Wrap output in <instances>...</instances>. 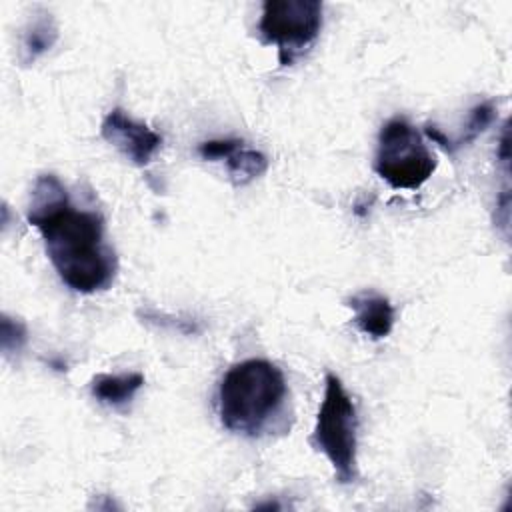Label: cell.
Listing matches in <instances>:
<instances>
[{"instance_id": "1", "label": "cell", "mask_w": 512, "mask_h": 512, "mask_svg": "<svg viewBox=\"0 0 512 512\" xmlns=\"http://www.w3.org/2000/svg\"><path fill=\"white\" fill-rule=\"evenodd\" d=\"M28 222L42 234L46 254L70 290L94 294L114 282L118 262L104 240V218L76 208L54 174L36 180Z\"/></svg>"}, {"instance_id": "2", "label": "cell", "mask_w": 512, "mask_h": 512, "mask_svg": "<svg viewBox=\"0 0 512 512\" xmlns=\"http://www.w3.org/2000/svg\"><path fill=\"white\" fill-rule=\"evenodd\" d=\"M286 392V378L276 364L264 358L242 360L220 382V420L232 432L254 436L282 406Z\"/></svg>"}, {"instance_id": "3", "label": "cell", "mask_w": 512, "mask_h": 512, "mask_svg": "<svg viewBox=\"0 0 512 512\" xmlns=\"http://www.w3.org/2000/svg\"><path fill=\"white\" fill-rule=\"evenodd\" d=\"M374 170L396 190H416L434 174L436 156L406 118H392L378 134Z\"/></svg>"}, {"instance_id": "4", "label": "cell", "mask_w": 512, "mask_h": 512, "mask_svg": "<svg viewBox=\"0 0 512 512\" xmlns=\"http://www.w3.org/2000/svg\"><path fill=\"white\" fill-rule=\"evenodd\" d=\"M324 384L314 442L332 464L336 478L348 484L356 480V406L336 374L328 372Z\"/></svg>"}, {"instance_id": "5", "label": "cell", "mask_w": 512, "mask_h": 512, "mask_svg": "<svg viewBox=\"0 0 512 512\" xmlns=\"http://www.w3.org/2000/svg\"><path fill=\"white\" fill-rule=\"evenodd\" d=\"M322 4L316 0H266L258 32L268 44L278 46L282 66L292 64L318 38Z\"/></svg>"}, {"instance_id": "6", "label": "cell", "mask_w": 512, "mask_h": 512, "mask_svg": "<svg viewBox=\"0 0 512 512\" xmlns=\"http://www.w3.org/2000/svg\"><path fill=\"white\" fill-rule=\"evenodd\" d=\"M102 138L118 148L134 166H146L162 148V136L148 124L134 120L122 108H112L102 124Z\"/></svg>"}, {"instance_id": "7", "label": "cell", "mask_w": 512, "mask_h": 512, "mask_svg": "<svg viewBox=\"0 0 512 512\" xmlns=\"http://www.w3.org/2000/svg\"><path fill=\"white\" fill-rule=\"evenodd\" d=\"M348 306L354 312L356 328L372 340L386 338L394 328V308L390 300L378 292L362 290L348 298Z\"/></svg>"}, {"instance_id": "8", "label": "cell", "mask_w": 512, "mask_h": 512, "mask_svg": "<svg viewBox=\"0 0 512 512\" xmlns=\"http://www.w3.org/2000/svg\"><path fill=\"white\" fill-rule=\"evenodd\" d=\"M142 386H144V376L140 372L98 374L92 378L90 392L100 404L118 408L128 404Z\"/></svg>"}, {"instance_id": "9", "label": "cell", "mask_w": 512, "mask_h": 512, "mask_svg": "<svg viewBox=\"0 0 512 512\" xmlns=\"http://www.w3.org/2000/svg\"><path fill=\"white\" fill-rule=\"evenodd\" d=\"M58 40V26L50 12H38L28 22L22 34L20 44V60L22 64L36 62L42 54H46Z\"/></svg>"}, {"instance_id": "10", "label": "cell", "mask_w": 512, "mask_h": 512, "mask_svg": "<svg viewBox=\"0 0 512 512\" xmlns=\"http://www.w3.org/2000/svg\"><path fill=\"white\" fill-rule=\"evenodd\" d=\"M234 186H246L268 170V158L254 148H246L242 140L224 156Z\"/></svg>"}, {"instance_id": "11", "label": "cell", "mask_w": 512, "mask_h": 512, "mask_svg": "<svg viewBox=\"0 0 512 512\" xmlns=\"http://www.w3.org/2000/svg\"><path fill=\"white\" fill-rule=\"evenodd\" d=\"M496 116V108H494V102L492 100H484L480 104H476L470 114H468V122L464 126V134L452 144V152L474 142L494 120Z\"/></svg>"}, {"instance_id": "12", "label": "cell", "mask_w": 512, "mask_h": 512, "mask_svg": "<svg viewBox=\"0 0 512 512\" xmlns=\"http://www.w3.org/2000/svg\"><path fill=\"white\" fill-rule=\"evenodd\" d=\"M0 340H2V350L6 354L22 350L26 344V326L20 320H12L10 316H2V326H0Z\"/></svg>"}]
</instances>
